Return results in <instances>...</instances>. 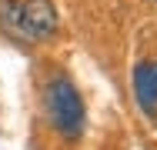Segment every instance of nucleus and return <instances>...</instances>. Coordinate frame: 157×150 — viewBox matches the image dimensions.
<instances>
[{
  "label": "nucleus",
  "instance_id": "nucleus-1",
  "mask_svg": "<svg viewBox=\"0 0 157 150\" xmlns=\"http://www.w3.org/2000/svg\"><path fill=\"white\" fill-rule=\"evenodd\" d=\"M0 30L20 43H44L57 33L54 0H0Z\"/></svg>",
  "mask_w": 157,
  "mask_h": 150
},
{
  "label": "nucleus",
  "instance_id": "nucleus-2",
  "mask_svg": "<svg viewBox=\"0 0 157 150\" xmlns=\"http://www.w3.org/2000/svg\"><path fill=\"white\" fill-rule=\"evenodd\" d=\"M47 114H50V123L67 140L80 137V130H84V100H80L77 87L67 77H50V84H47Z\"/></svg>",
  "mask_w": 157,
  "mask_h": 150
},
{
  "label": "nucleus",
  "instance_id": "nucleus-3",
  "mask_svg": "<svg viewBox=\"0 0 157 150\" xmlns=\"http://www.w3.org/2000/svg\"><path fill=\"white\" fill-rule=\"evenodd\" d=\"M130 80H134V97H137L144 117L154 120L157 117V63L154 60H140L134 67V77Z\"/></svg>",
  "mask_w": 157,
  "mask_h": 150
}]
</instances>
